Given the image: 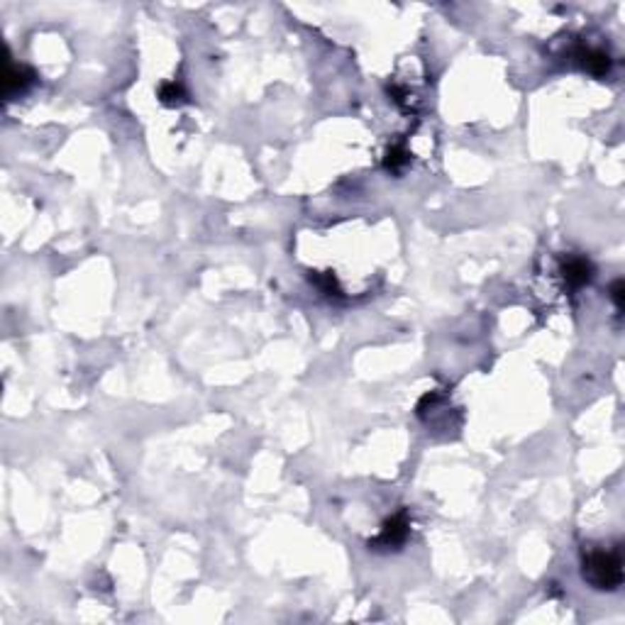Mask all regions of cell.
<instances>
[{
  "instance_id": "6da1fadb",
  "label": "cell",
  "mask_w": 625,
  "mask_h": 625,
  "mask_svg": "<svg viewBox=\"0 0 625 625\" xmlns=\"http://www.w3.org/2000/svg\"><path fill=\"white\" fill-rule=\"evenodd\" d=\"M584 579L599 591H616L623 584V560L618 552L596 550L584 557Z\"/></svg>"
},
{
  "instance_id": "7a4b0ae2",
  "label": "cell",
  "mask_w": 625,
  "mask_h": 625,
  "mask_svg": "<svg viewBox=\"0 0 625 625\" xmlns=\"http://www.w3.org/2000/svg\"><path fill=\"white\" fill-rule=\"evenodd\" d=\"M408 533H411V525H408L406 513H396L394 518L384 523L379 538L369 542V547H374V550H398L406 542Z\"/></svg>"
},
{
  "instance_id": "3957f363",
  "label": "cell",
  "mask_w": 625,
  "mask_h": 625,
  "mask_svg": "<svg viewBox=\"0 0 625 625\" xmlns=\"http://www.w3.org/2000/svg\"><path fill=\"white\" fill-rule=\"evenodd\" d=\"M562 274H564V281H567L572 289H582V286H586L594 279V267H591L589 259L574 257L562 267Z\"/></svg>"
},
{
  "instance_id": "277c9868",
  "label": "cell",
  "mask_w": 625,
  "mask_h": 625,
  "mask_svg": "<svg viewBox=\"0 0 625 625\" xmlns=\"http://www.w3.org/2000/svg\"><path fill=\"white\" fill-rule=\"evenodd\" d=\"M579 62H582V66L591 76H599V79L611 71V64H613L608 52H604V49H582V52H579Z\"/></svg>"
},
{
  "instance_id": "5b68a950",
  "label": "cell",
  "mask_w": 625,
  "mask_h": 625,
  "mask_svg": "<svg viewBox=\"0 0 625 625\" xmlns=\"http://www.w3.org/2000/svg\"><path fill=\"white\" fill-rule=\"evenodd\" d=\"M32 81H35V74H32L27 66H10L8 76H5V96H13V93H18V91H25Z\"/></svg>"
},
{
  "instance_id": "8992f818",
  "label": "cell",
  "mask_w": 625,
  "mask_h": 625,
  "mask_svg": "<svg viewBox=\"0 0 625 625\" xmlns=\"http://www.w3.org/2000/svg\"><path fill=\"white\" fill-rule=\"evenodd\" d=\"M159 98H162V103H167V105L181 103V101H184V98H186L184 86L176 84V81H171V84H164L162 88H159Z\"/></svg>"
},
{
  "instance_id": "52a82bcc",
  "label": "cell",
  "mask_w": 625,
  "mask_h": 625,
  "mask_svg": "<svg viewBox=\"0 0 625 625\" xmlns=\"http://www.w3.org/2000/svg\"><path fill=\"white\" fill-rule=\"evenodd\" d=\"M406 162H408V152H406V149H401V147H394L389 152V157H386V167L394 169V171L401 169Z\"/></svg>"
},
{
  "instance_id": "ba28073f",
  "label": "cell",
  "mask_w": 625,
  "mask_h": 625,
  "mask_svg": "<svg viewBox=\"0 0 625 625\" xmlns=\"http://www.w3.org/2000/svg\"><path fill=\"white\" fill-rule=\"evenodd\" d=\"M623 293H625V286H623V281L618 279V281H613L611 284V301L616 303V308L618 311H623Z\"/></svg>"
},
{
  "instance_id": "9c48e42d",
  "label": "cell",
  "mask_w": 625,
  "mask_h": 625,
  "mask_svg": "<svg viewBox=\"0 0 625 625\" xmlns=\"http://www.w3.org/2000/svg\"><path fill=\"white\" fill-rule=\"evenodd\" d=\"M315 281H318V286L323 289L325 293H340L337 291V284H335V276L333 274H323V276H315Z\"/></svg>"
}]
</instances>
